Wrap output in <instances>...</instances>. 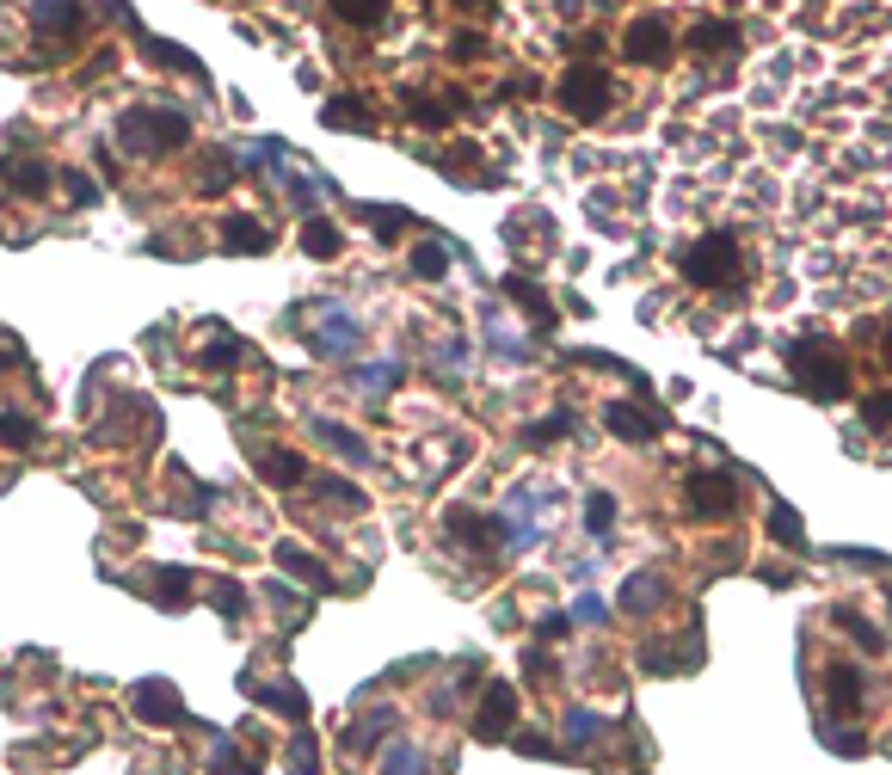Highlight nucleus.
<instances>
[{
    "label": "nucleus",
    "instance_id": "nucleus-1",
    "mask_svg": "<svg viewBox=\"0 0 892 775\" xmlns=\"http://www.w3.org/2000/svg\"><path fill=\"white\" fill-rule=\"evenodd\" d=\"M782 357H788V375H794V388L806 401H849V394H856V375H849L844 351L831 339H818V333L788 339Z\"/></svg>",
    "mask_w": 892,
    "mask_h": 775
},
{
    "label": "nucleus",
    "instance_id": "nucleus-39",
    "mask_svg": "<svg viewBox=\"0 0 892 775\" xmlns=\"http://www.w3.org/2000/svg\"><path fill=\"white\" fill-rule=\"evenodd\" d=\"M283 763H290V775H320V751H314V732H296V744L283 751Z\"/></svg>",
    "mask_w": 892,
    "mask_h": 775
},
{
    "label": "nucleus",
    "instance_id": "nucleus-22",
    "mask_svg": "<svg viewBox=\"0 0 892 775\" xmlns=\"http://www.w3.org/2000/svg\"><path fill=\"white\" fill-rule=\"evenodd\" d=\"M210 775H259V763H252L228 732H210Z\"/></svg>",
    "mask_w": 892,
    "mask_h": 775
},
{
    "label": "nucleus",
    "instance_id": "nucleus-23",
    "mask_svg": "<svg viewBox=\"0 0 892 775\" xmlns=\"http://www.w3.org/2000/svg\"><path fill=\"white\" fill-rule=\"evenodd\" d=\"M259 474L271 486H296V481H308V462H302V450H266L259 456Z\"/></svg>",
    "mask_w": 892,
    "mask_h": 775
},
{
    "label": "nucleus",
    "instance_id": "nucleus-50",
    "mask_svg": "<svg viewBox=\"0 0 892 775\" xmlns=\"http://www.w3.org/2000/svg\"><path fill=\"white\" fill-rule=\"evenodd\" d=\"M455 56H462V63H481V56H486V37L481 32H462V37H455Z\"/></svg>",
    "mask_w": 892,
    "mask_h": 775
},
{
    "label": "nucleus",
    "instance_id": "nucleus-19",
    "mask_svg": "<svg viewBox=\"0 0 892 775\" xmlns=\"http://www.w3.org/2000/svg\"><path fill=\"white\" fill-rule=\"evenodd\" d=\"M278 566H283L290 579H302L308 591H332V573H327V566H320L314 554H302L296 542H278Z\"/></svg>",
    "mask_w": 892,
    "mask_h": 775
},
{
    "label": "nucleus",
    "instance_id": "nucleus-10",
    "mask_svg": "<svg viewBox=\"0 0 892 775\" xmlns=\"http://www.w3.org/2000/svg\"><path fill=\"white\" fill-rule=\"evenodd\" d=\"M240 696L247 701H259V708H278V714H290V720H308V696H302L290 677H271V683H259V677H240Z\"/></svg>",
    "mask_w": 892,
    "mask_h": 775
},
{
    "label": "nucleus",
    "instance_id": "nucleus-49",
    "mask_svg": "<svg viewBox=\"0 0 892 775\" xmlns=\"http://www.w3.org/2000/svg\"><path fill=\"white\" fill-rule=\"evenodd\" d=\"M63 186H68V203H80V210H87V203H99V186L87 179V172H63Z\"/></svg>",
    "mask_w": 892,
    "mask_h": 775
},
{
    "label": "nucleus",
    "instance_id": "nucleus-29",
    "mask_svg": "<svg viewBox=\"0 0 892 775\" xmlns=\"http://www.w3.org/2000/svg\"><path fill=\"white\" fill-rule=\"evenodd\" d=\"M561 732H566V751H585V744H597V739H603V720H597L591 708H566Z\"/></svg>",
    "mask_w": 892,
    "mask_h": 775
},
{
    "label": "nucleus",
    "instance_id": "nucleus-41",
    "mask_svg": "<svg viewBox=\"0 0 892 775\" xmlns=\"http://www.w3.org/2000/svg\"><path fill=\"white\" fill-rule=\"evenodd\" d=\"M561 431H573V413H554V419H535L530 431H523V443H530V450H549V443H561Z\"/></svg>",
    "mask_w": 892,
    "mask_h": 775
},
{
    "label": "nucleus",
    "instance_id": "nucleus-53",
    "mask_svg": "<svg viewBox=\"0 0 892 775\" xmlns=\"http://www.w3.org/2000/svg\"><path fill=\"white\" fill-rule=\"evenodd\" d=\"M0 363H19V345L7 339V333H0Z\"/></svg>",
    "mask_w": 892,
    "mask_h": 775
},
{
    "label": "nucleus",
    "instance_id": "nucleus-21",
    "mask_svg": "<svg viewBox=\"0 0 892 775\" xmlns=\"http://www.w3.org/2000/svg\"><path fill=\"white\" fill-rule=\"evenodd\" d=\"M235 167H240L235 155H222V148H210V155H204V167H197V179H191V186H197V198H222V191L235 186Z\"/></svg>",
    "mask_w": 892,
    "mask_h": 775
},
{
    "label": "nucleus",
    "instance_id": "nucleus-45",
    "mask_svg": "<svg viewBox=\"0 0 892 775\" xmlns=\"http://www.w3.org/2000/svg\"><path fill=\"white\" fill-rule=\"evenodd\" d=\"M363 222H370V228H376L382 234V240H394V234H400V228H407V210H363Z\"/></svg>",
    "mask_w": 892,
    "mask_h": 775
},
{
    "label": "nucleus",
    "instance_id": "nucleus-18",
    "mask_svg": "<svg viewBox=\"0 0 892 775\" xmlns=\"http://www.w3.org/2000/svg\"><path fill=\"white\" fill-rule=\"evenodd\" d=\"M616 604H622V616H653V609L665 604V585H658L653 573H628Z\"/></svg>",
    "mask_w": 892,
    "mask_h": 775
},
{
    "label": "nucleus",
    "instance_id": "nucleus-7",
    "mask_svg": "<svg viewBox=\"0 0 892 775\" xmlns=\"http://www.w3.org/2000/svg\"><path fill=\"white\" fill-rule=\"evenodd\" d=\"M308 345H314L320 357H351V351H358V321H351L339 302H320V308H314Z\"/></svg>",
    "mask_w": 892,
    "mask_h": 775
},
{
    "label": "nucleus",
    "instance_id": "nucleus-26",
    "mask_svg": "<svg viewBox=\"0 0 892 775\" xmlns=\"http://www.w3.org/2000/svg\"><path fill=\"white\" fill-rule=\"evenodd\" d=\"M505 295H511V302H517L523 314H530L535 326H554V302H549L542 290H535L530 278H505Z\"/></svg>",
    "mask_w": 892,
    "mask_h": 775
},
{
    "label": "nucleus",
    "instance_id": "nucleus-5",
    "mask_svg": "<svg viewBox=\"0 0 892 775\" xmlns=\"http://www.w3.org/2000/svg\"><path fill=\"white\" fill-rule=\"evenodd\" d=\"M745 505V481L738 474H721V468H696L684 481V512L696 524H726V517Z\"/></svg>",
    "mask_w": 892,
    "mask_h": 775
},
{
    "label": "nucleus",
    "instance_id": "nucleus-35",
    "mask_svg": "<svg viewBox=\"0 0 892 775\" xmlns=\"http://www.w3.org/2000/svg\"><path fill=\"white\" fill-rule=\"evenodd\" d=\"M240 167H252V172H259V167H283V142L278 136H259V142H240Z\"/></svg>",
    "mask_w": 892,
    "mask_h": 775
},
{
    "label": "nucleus",
    "instance_id": "nucleus-47",
    "mask_svg": "<svg viewBox=\"0 0 892 775\" xmlns=\"http://www.w3.org/2000/svg\"><path fill=\"white\" fill-rule=\"evenodd\" d=\"M320 486V498H327V505H345V512H363V493L358 486H345V481H314Z\"/></svg>",
    "mask_w": 892,
    "mask_h": 775
},
{
    "label": "nucleus",
    "instance_id": "nucleus-16",
    "mask_svg": "<svg viewBox=\"0 0 892 775\" xmlns=\"http://www.w3.org/2000/svg\"><path fill=\"white\" fill-rule=\"evenodd\" d=\"M142 591H155L160 609H185L191 604V573H179V566H148V573H142Z\"/></svg>",
    "mask_w": 892,
    "mask_h": 775
},
{
    "label": "nucleus",
    "instance_id": "nucleus-30",
    "mask_svg": "<svg viewBox=\"0 0 892 775\" xmlns=\"http://www.w3.org/2000/svg\"><path fill=\"white\" fill-rule=\"evenodd\" d=\"M332 13L345 25H358V32H376L382 19H388V0H332Z\"/></svg>",
    "mask_w": 892,
    "mask_h": 775
},
{
    "label": "nucleus",
    "instance_id": "nucleus-28",
    "mask_svg": "<svg viewBox=\"0 0 892 775\" xmlns=\"http://www.w3.org/2000/svg\"><path fill=\"white\" fill-rule=\"evenodd\" d=\"M142 56H148V63H160V68H179V75H197V80H204V63H197V56H185L179 44H167V37H142Z\"/></svg>",
    "mask_w": 892,
    "mask_h": 775
},
{
    "label": "nucleus",
    "instance_id": "nucleus-4",
    "mask_svg": "<svg viewBox=\"0 0 892 775\" xmlns=\"http://www.w3.org/2000/svg\"><path fill=\"white\" fill-rule=\"evenodd\" d=\"M554 99H561V111L573 124H597V117H610V105H616V80L597 63H573L561 75V87H554Z\"/></svg>",
    "mask_w": 892,
    "mask_h": 775
},
{
    "label": "nucleus",
    "instance_id": "nucleus-51",
    "mask_svg": "<svg viewBox=\"0 0 892 775\" xmlns=\"http://www.w3.org/2000/svg\"><path fill=\"white\" fill-rule=\"evenodd\" d=\"M517 751H523V757H554V744L549 739H511Z\"/></svg>",
    "mask_w": 892,
    "mask_h": 775
},
{
    "label": "nucleus",
    "instance_id": "nucleus-31",
    "mask_svg": "<svg viewBox=\"0 0 892 775\" xmlns=\"http://www.w3.org/2000/svg\"><path fill=\"white\" fill-rule=\"evenodd\" d=\"M837 628H849V640H856V647L861 652H887V634H880V628H874V621H868V616H861V609H837Z\"/></svg>",
    "mask_w": 892,
    "mask_h": 775
},
{
    "label": "nucleus",
    "instance_id": "nucleus-6",
    "mask_svg": "<svg viewBox=\"0 0 892 775\" xmlns=\"http://www.w3.org/2000/svg\"><path fill=\"white\" fill-rule=\"evenodd\" d=\"M671 56H677L671 19H658V13L628 19V32H622V63H634V68H671Z\"/></svg>",
    "mask_w": 892,
    "mask_h": 775
},
{
    "label": "nucleus",
    "instance_id": "nucleus-17",
    "mask_svg": "<svg viewBox=\"0 0 892 775\" xmlns=\"http://www.w3.org/2000/svg\"><path fill=\"white\" fill-rule=\"evenodd\" d=\"M37 32L49 37H80V25H87V13H80V0H37Z\"/></svg>",
    "mask_w": 892,
    "mask_h": 775
},
{
    "label": "nucleus",
    "instance_id": "nucleus-8",
    "mask_svg": "<svg viewBox=\"0 0 892 775\" xmlns=\"http://www.w3.org/2000/svg\"><path fill=\"white\" fill-rule=\"evenodd\" d=\"M129 708H136V720H148V727H179V720H185V696H179V689H172L167 677L136 683Z\"/></svg>",
    "mask_w": 892,
    "mask_h": 775
},
{
    "label": "nucleus",
    "instance_id": "nucleus-12",
    "mask_svg": "<svg viewBox=\"0 0 892 775\" xmlns=\"http://www.w3.org/2000/svg\"><path fill=\"white\" fill-rule=\"evenodd\" d=\"M689 49H696V56H738V49H745V32H738V19H696V25H689Z\"/></svg>",
    "mask_w": 892,
    "mask_h": 775
},
{
    "label": "nucleus",
    "instance_id": "nucleus-34",
    "mask_svg": "<svg viewBox=\"0 0 892 775\" xmlns=\"http://www.w3.org/2000/svg\"><path fill=\"white\" fill-rule=\"evenodd\" d=\"M769 536L782 548H806V524H800V512H788V505H769Z\"/></svg>",
    "mask_w": 892,
    "mask_h": 775
},
{
    "label": "nucleus",
    "instance_id": "nucleus-52",
    "mask_svg": "<svg viewBox=\"0 0 892 775\" xmlns=\"http://www.w3.org/2000/svg\"><path fill=\"white\" fill-rule=\"evenodd\" d=\"M573 616H579V621H603V604H597V597H579V604H573Z\"/></svg>",
    "mask_w": 892,
    "mask_h": 775
},
{
    "label": "nucleus",
    "instance_id": "nucleus-11",
    "mask_svg": "<svg viewBox=\"0 0 892 775\" xmlns=\"http://www.w3.org/2000/svg\"><path fill=\"white\" fill-rule=\"evenodd\" d=\"M825 701H831L837 714H861V701H868L861 665H849V659H831V665H825Z\"/></svg>",
    "mask_w": 892,
    "mask_h": 775
},
{
    "label": "nucleus",
    "instance_id": "nucleus-44",
    "mask_svg": "<svg viewBox=\"0 0 892 775\" xmlns=\"http://www.w3.org/2000/svg\"><path fill=\"white\" fill-rule=\"evenodd\" d=\"M856 333H861L868 345H874V357H880V363L892 370V321H861Z\"/></svg>",
    "mask_w": 892,
    "mask_h": 775
},
{
    "label": "nucleus",
    "instance_id": "nucleus-2",
    "mask_svg": "<svg viewBox=\"0 0 892 775\" xmlns=\"http://www.w3.org/2000/svg\"><path fill=\"white\" fill-rule=\"evenodd\" d=\"M677 271H684L696 290H714V295H733V283L745 278V247L733 234H696L677 247Z\"/></svg>",
    "mask_w": 892,
    "mask_h": 775
},
{
    "label": "nucleus",
    "instance_id": "nucleus-9",
    "mask_svg": "<svg viewBox=\"0 0 892 775\" xmlns=\"http://www.w3.org/2000/svg\"><path fill=\"white\" fill-rule=\"evenodd\" d=\"M511 727H517V689L493 677L486 683V696H481V708H474V732L493 744V739H511Z\"/></svg>",
    "mask_w": 892,
    "mask_h": 775
},
{
    "label": "nucleus",
    "instance_id": "nucleus-40",
    "mask_svg": "<svg viewBox=\"0 0 892 775\" xmlns=\"http://www.w3.org/2000/svg\"><path fill=\"white\" fill-rule=\"evenodd\" d=\"M407 111L419 117V124H431V130H438V124H450L455 111H462V99H443V105H438V99H419V93H413V99H407Z\"/></svg>",
    "mask_w": 892,
    "mask_h": 775
},
{
    "label": "nucleus",
    "instance_id": "nucleus-33",
    "mask_svg": "<svg viewBox=\"0 0 892 775\" xmlns=\"http://www.w3.org/2000/svg\"><path fill=\"white\" fill-rule=\"evenodd\" d=\"M388 727H394V708H376V714H363L358 727L345 732V744H351V751H370V744H376Z\"/></svg>",
    "mask_w": 892,
    "mask_h": 775
},
{
    "label": "nucleus",
    "instance_id": "nucleus-36",
    "mask_svg": "<svg viewBox=\"0 0 892 775\" xmlns=\"http://www.w3.org/2000/svg\"><path fill=\"white\" fill-rule=\"evenodd\" d=\"M443 271H450V252L438 247V240H419V247H413V278H443Z\"/></svg>",
    "mask_w": 892,
    "mask_h": 775
},
{
    "label": "nucleus",
    "instance_id": "nucleus-54",
    "mask_svg": "<svg viewBox=\"0 0 892 775\" xmlns=\"http://www.w3.org/2000/svg\"><path fill=\"white\" fill-rule=\"evenodd\" d=\"M462 13H493V0H455Z\"/></svg>",
    "mask_w": 892,
    "mask_h": 775
},
{
    "label": "nucleus",
    "instance_id": "nucleus-38",
    "mask_svg": "<svg viewBox=\"0 0 892 775\" xmlns=\"http://www.w3.org/2000/svg\"><path fill=\"white\" fill-rule=\"evenodd\" d=\"M425 770H431V763H425L413 744H388V751H382V775H425Z\"/></svg>",
    "mask_w": 892,
    "mask_h": 775
},
{
    "label": "nucleus",
    "instance_id": "nucleus-42",
    "mask_svg": "<svg viewBox=\"0 0 892 775\" xmlns=\"http://www.w3.org/2000/svg\"><path fill=\"white\" fill-rule=\"evenodd\" d=\"M610 524H616V498L591 493V498H585V529H591V536H610Z\"/></svg>",
    "mask_w": 892,
    "mask_h": 775
},
{
    "label": "nucleus",
    "instance_id": "nucleus-48",
    "mask_svg": "<svg viewBox=\"0 0 892 775\" xmlns=\"http://www.w3.org/2000/svg\"><path fill=\"white\" fill-rule=\"evenodd\" d=\"M358 382H363V394H382L388 382H400V363H370V370H363Z\"/></svg>",
    "mask_w": 892,
    "mask_h": 775
},
{
    "label": "nucleus",
    "instance_id": "nucleus-46",
    "mask_svg": "<svg viewBox=\"0 0 892 775\" xmlns=\"http://www.w3.org/2000/svg\"><path fill=\"white\" fill-rule=\"evenodd\" d=\"M235 363H240V345L235 339H216V345H204V370H235Z\"/></svg>",
    "mask_w": 892,
    "mask_h": 775
},
{
    "label": "nucleus",
    "instance_id": "nucleus-20",
    "mask_svg": "<svg viewBox=\"0 0 892 775\" xmlns=\"http://www.w3.org/2000/svg\"><path fill=\"white\" fill-rule=\"evenodd\" d=\"M314 437H320V443H327L332 456H345V462L351 468H363L370 462V443H363L358 431H351V425H332V419H314Z\"/></svg>",
    "mask_w": 892,
    "mask_h": 775
},
{
    "label": "nucleus",
    "instance_id": "nucleus-3",
    "mask_svg": "<svg viewBox=\"0 0 892 775\" xmlns=\"http://www.w3.org/2000/svg\"><path fill=\"white\" fill-rule=\"evenodd\" d=\"M117 142H124V155H167V148L191 142V117L172 105H129L117 117Z\"/></svg>",
    "mask_w": 892,
    "mask_h": 775
},
{
    "label": "nucleus",
    "instance_id": "nucleus-25",
    "mask_svg": "<svg viewBox=\"0 0 892 775\" xmlns=\"http://www.w3.org/2000/svg\"><path fill=\"white\" fill-rule=\"evenodd\" d=\"M339 247H345V234L332 228L327 216H308V222H302V252H308V259H339Z\"/></svg>",
    "mask_w": 892,
    "mask_h": 775
},
{
    "label": "nucleus",
    "instance_id": "nucleus-15",
    "mask_svg": "<svg viewBox=\"0 0 892 775\" xmlns=\"http://www.w3.org/2000/svg\"><path fill=\"white\" fill-rule=\"evenodd\" d=\"M222 247L228 252H252V259H266L271 252V228L259 216H228L222 222Z\"/></svg>",
    "mask_w": 892,
    "mask_h": 775
},
{
    "label": "nucleus",
    "instance_id": "nucleus-27",
    "mask_svg": "<svg viewBox=\"0 0 892 775\" xmlns=\"http://www.w3.org/2000/svg\"><path fill=\"white\" fill-rule=\"evenodd\" d=\"M320 124L327 130H376V111L363 105V99H332V105L320 111Z\"/></svg>",
    "mask_w": 892,
    "mask_h": 775
},
{
    "label": "nucleus",
    "instance_id": "nucleus-43",
    "mask_svg": "<svg viewBox=\"0 0 892 775\" xmlns=\"http://www.w3.org/2000/svg\"><path fill=\"white\" fill-rule=\"evenodd\" d=\"M861 425H868V431H887L892 425V388H880V394L861 401Z\"/></svg>",
    "mask_w": 892,
    "mask_h": 775
},
{
    "label": "nucleus",
    "instance_id": "nucleus-13",
    "mask_svg": "<svg viewBox=\"0 0 892 775\" xmlns=\"http://www.w3.org/2000/svg\"><path fill=\"white\" fill-rule=\"evenodd\" d=\"M603 431H616L622 443H653V437H658V413H641L634 401H610V406H603Z\"/></svg>",
    "mask_w": 892,
    "mask_h": 775
},
{
    "label": "nucleus",
    "instance_id": "nucleus-32",
    "mask_svg": "<svg viewBox=\"0 0 892 775\" xmlns=\"http://www.w3.org/2000/svg\"><path fill=\"white\" fill-rule=\"evenodd\" d=\"M210 604H216L222 621H240L247 616V591H240L235 579H210Z\"/></svg>",
    "mask_w": 892,
    "mask_h": 775
},
{
    "label": "nucleus",
    "instance_id": "nucleus-37",
    "mask_svg": "<svg viewBox=\"0 0 892 775\" xmlns=\"http://www.w3.org/2000/svg\"><path fill=\"white\" fill-rule=\"evenodd\" d=\"M0 443H7V450H32V443H37V425L25 419V413H0Z\"/></svg>",
    "mask_w": 892,
    "mask_h": 775
},
{
    "label": "nucleus",
    "instance_id": "nucleus-24",
    "mask_svg": "<svg viewBox=\"0 0 892 775\" xmlns=\"http://www.w3.org/2000/svg\"><path fill=\"white\" fill-rule=\"evenodd\" d=\"M702 659V647L696 640H677V647H641V671H684V665H696Z\"/></svg>",
    "mask_w": 892,
    "mask_h": 775
},
{
    "label": "nucleus",
    "instance_id": "nucleus-14",
    "mask_svg": "<svg viewBox=\"0 0 892 775\" xmlns=\"http://www.w3.org/2000/svg\"><path fill=\"white\" fill-rule=\"evenodd\" d=\"M49 160H0V186L19 191V198H49Z\"/></svg>",
    "mask_w": 892,
    "mask_h": 775
}]
</instances>
